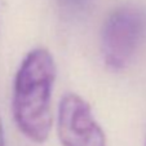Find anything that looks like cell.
<instances>
[{
	"label": "cell",
	"mask_w": 146,
	"mask_h": 146,
	"mask_svg": "<svg viewBox=\"0 0 146 146\" xmlns=\"http://www.w3.org/2000/svg\"><path fill=\"white\" fill-rule=\"evenodd\" d=\"M57 69L47 48L30 50L14 76L12 110L17 128L36 143L48 140L52 129V92Z\"/></svg>",
	"instance_id": "obj_1"
},
{
	"label": "cell",
	"mask_w": 146,
	"mask_h": 146,
	"mask_svg": "<svg viewBox=\"0 0 146 146\" xmlns=\"http://www.w3.org/2000/svg\"><path fill=\"white\" fill-rule=\"evenodd\" d=\"M146 39V11L127 4L114 9L101 29V53L108 67L115 71L131 64Z\"/></svg>",
	"instance_id": "obj_2"
},
{
	"label": "cell",
	"mask_w": 146,
	"mask_h": 146,
	"mask_svg": "<svg viewBox=\"0 0 146 146\" xmlns=\"http://www.w3.org/2000/svg\"><path fill=\"white\" fill-rule=\"evenodd\" d=\"M57 135L62 146H106V135L91 105L76 93H66L61 98Z\"/></svg>",
	"instance_id": "obj_3"
},
{
	"label": "cell",
	"mask_w": 146,
	"mask_h": 146,
	"mask_svg": "<svg viewBox=\"0 0 146 146\" xmlns=\"http://www.w3.org/2000/svg\"><path fill=\"white\" fill-rule=\"evenodd\" d=\"M61 8L69 16L79 17L91 9L93 0H58Z\"/></svg>",
	"instance_id": "obj_4"
},
{
	"label": "cell",
	"mask_w": 146,
	"mask_h": 146,
	"mask_svg": "<svg viewBox=\"0 0 146 146\" xmlns=\"http://www.w3.org/2000/svg\"><path fill=\"white\" fill-rule=\"evenodd\" d=\"M0 146H5V137H4V127H3V121L0 118Z\"/></svg>",
	"instance_id": "obj_5"
},
{
	"label": "cell",
	"mask_w": 146,
	"mask_h": 146,
	"mask_svg": "<svg viewBox=\"0 0 146 146\" xmlns=\"http://www.w3.org/2000/svg\"><path fill=\"white\" fill-rule=\"evenodd\" d=\"M145 146H146V142H145Z\"/></svg>",
	"instance_id": "obj_6"
}]
</instances>
